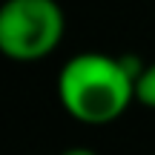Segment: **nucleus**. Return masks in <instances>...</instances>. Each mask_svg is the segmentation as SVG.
<instances>
[{"instance_id": "7ed1b4c3", "label": "nucleus", "mask_w": 155, "mask_h": 155, "mask_svg": "<svg viewBox=\"0 0 155 155\" xmlns=\"http://www.w3.org/2000/svg\"><path fill=\"white\" fill-rule=\"evenodd\" d=\"M135 98H138L144 106L155 109V63L141 69L138 81H135Z\"/></svg>"}, {"instance_id": "20e7f679", "label": "nucleus", "mask_w": 155, "mask_h": 155, "mask_svg": "<svg viewBox=\"0 0 155 155\" xmlns=\"http://www.w3.org/2000/svg\"><path fill=\"white\" fill-rule=\"evenodd\" d=\"M61 155H98V152L86 150V147H72V150H66V152H61Z\"/></svg>"}, {"instance_id": "f03ea898", "label": "nucleus", "mask_w": 155, "mask_h": 155, "mask_svg": "<svg viewBox=\"0 0 155 155\" xmlns=\"http://www.w3.org/2000/svg\"><path fill=\"white\" fill-rule=\"evenodd\" d=\"M63 26L55 0H6L0 6V52L23 63L40 61L58 49Z\"/></svg>"}, {"instance_id": "f257e3e1", "label": "nucleus", "mask_w": 155, "mask_h": 155, "mask_svg": "<svg viewBox=\"0 0 155 155\" xmlns=\"http://www.w3.org/2000/svg\"><path fill=\"white\" fill-rule=\"evenodd\" d=\"M141 63L112 58L104 52H83L66 61L58 75V98L63 109L81 124L104 127L127 112L135 98Z\"/></svg>"}]
</instances>
